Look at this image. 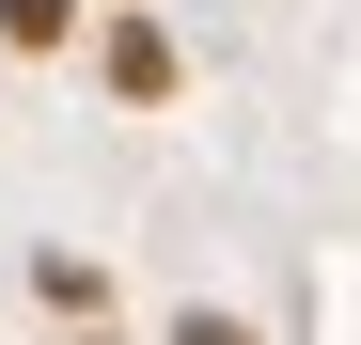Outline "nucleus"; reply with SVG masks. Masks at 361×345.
Here are the masks:
<instances>
[{"instance_id":"7ed1b4c3","label":"nucleus","mask_w":361,"mask_h":345,"mask_svg":"<svg viewBox=\"0 0 361 345\" xmlns=\"http://www.w3.org/2000/svg\"><path fill=\"white\" fill-rule=\"evenodd\" d=\"M173 345H252V330H235V314H173Z\"/></svg>"},{"instance_id":"f257e3e1","label":"nucleus","mask_w":361,"mask_h":345,"mask_svg":"<svg viewBox=\"0 0 361 345\" xmlns=\"http://www.w3.org/2000/svg\"><path fill=\"white\" fill-rule=\"evenodd\" d=\"M94 63H110V94H126V110H157V94H173V32H157V16H110Z\"/></svg>"},{"instance_id":"f03ea898","label":"nucleus","mask_w":361,"mask_h":345,"mask_svg":"<svg viewBox=\"0 0 361 345\" xmlns=\"http://www.w3.org/2000/svg\"><path fill=\"white\" fill-rule=\"evenodd\" d=\"M0 32H16V47H63V32H79V0H0Z\"/></svg>"}]
</instances>
